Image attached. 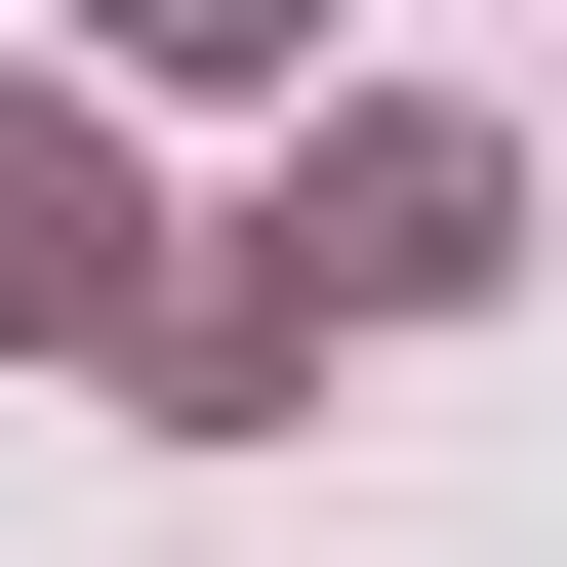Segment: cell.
Instances as JSON below:
<instances>
[{"label":"cell","instance_id":"cell-3","mask_svg":"<svg viewBox=\"0 0 567 567\" xmlns=\"http://www.w3.org/2000/svg\"><path fill=\"white\" fill-rule=\"evenodd\" d=\"M163 41H284V0H163Z\"/></svg>","mask_w":567,"mask_h":567},{"label":"cell","instance_id":"cell-2","mask_svg":"<svg viewBox=\"0 0 567 567\" xmlns=\"http://www.w3.org/2000/svg\"><path fill=\"white\" fill-rule=\"evenodd\" d=\"M82 284H122V163H82V122H0V324H82Z\"/></svg>","mask_w":567,"mask_h":567},{"label":"cell","instance_id":"cell-1","mask_svg":"<svg viewBox=\"0 0 567 567\" xmlns=\"http://www.w3.org/2000/svg\"><path fill=\"white\" fill-rule=\"evenodd\" d=\"M284 244H324V284H405V324H446V284H486V163H446V122H365V163L284 203Z\"/></svg>","mask_w":567,"mask_h":567}]
</instances>
